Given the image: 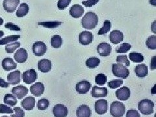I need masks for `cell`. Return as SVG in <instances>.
Listing matches in <instances>:
<instances>
[{
  "label": "cell",
  "instance_id": "37",
  "mask_svg": "<svg viewBox=\"0 0 156 117\" xmlns=\"http://www.w3.org/2000/svg\"><path fill=\"white\" fill-rule=\"evenodd\" d=\"M131 49V45L129 44L128 43H122L120 47L117 48L116 50V52L119 53H126V52H128Z\"/></svg>",
  "mask_w": 156,
  "mask_h": 117
},
{
  "label": "cell",
  "instance_id": "50",
  "mask_svg": "<svg viewBox=\"0 0 156 117\" xmlns=\"http://www.w3.org/2000/svg\"><path fill=\"white\" fill-rule=\"evenodd\" d=\"M150 3L154 6H156V1L155 0H150Z\"/></svg>",
  "mask_w": 156,
  "mask_h": 117
},
{
  "label": "cell",
  "instance_id": "34",
  "mask_svg": "<svg viewBox=\"0 0 156 117\" xmlns=\"http://www.w3.org/2000/svg\"><path fill=\"white\" fill-rule=\"evenodd\" d=\"M111 23L110 22V21L109 20H105L104 22V26L102 27L101 28H100V30L98 31V34L99 35H103L106 34L107 33H108L110 29H111Z\"/></svg>",
  "mask_w": 156,
  "mask_h": 117
},
{
  "label": "cell",
  "instance_id": "5",
  "mask_svg": "<svg viewBox=\"0 0 156 117\" xmlns=\"http://www.w3.org/2000/svg\"><path fill=\"white\" fill-rule=\"evenodd\" d=\"M38 78V74L35 69H29L22 74V80L26 84H31Z\"/></svg>",
  "mask_w": 156,
  "mask_h": 117
},
{
  "label": "cell",
  "instance_id": "36",
  "mask_svg": "<svg viewBox=\"0 0 156 117\" xmlns=\"http://www.w3.org/2000/svg\"><path fill=\"white\" fill-rule=\"evenodd\" d=\"M50 105V101L46 98L40 99L38 101L37 107L39 110H46Z\"/></svg>",
  "mask_w": 156,
  "mask_h": 117
},
{
  "label": "cell",
  "instance_id": "6",
  "mask_svg": "<svg viewBox=\"0 0 156 117\" xmlns=\"http://www.w3.org/2000/svg\"><path fill=\"white\" fill-rule=\"evenodd\" d=\"M47 51V46L42 41H37L33 45V52L35 55L41 57L45 54Z\"/></svg>",
  "mask_w": 156,
  "mask_h": 117
},
{
  "label": "cell",
  "instance_id": "12",
  "mask_svg": "<svg viewBox=\"0 0 156 117\" xmlns=\"http://www.w3.org/2000/svg\"><path fill=\"white\" fill-rule=\"evenodd\" d=\"M93 41V35L89 31H83L79 35V41L82 45H89Z\"/></svg>",
  "mask_w": 156,
  "mask_h": 117
},
{
  "label": "cell",
  "instance_id": "32",
  "mask_svg": "<svg viewBox=\"0 0 156 117\" xmlns=\"http://www.w3.org/2000/svg\"><path fill=\"white\" fill-rule=\"evenodd\" d=\"M20 42H12L8 44L5 47V50L7 53H10L11 54L14 51H15L17 48H19L20 47Z\"/></svg>",
  "mask_w": 156,
  "mask_h": 117
},
{
  "label": "cell",
  "instance_id": "16",
  "mask_svg": "<svg viewBox=\"0 0 156 117\" xmlns=\"http://www.w3.org/2000/svg\"><path fill=\"white\" fill-rule=\"evenodd\" d=\"M12 93L16 96L18 99H22L28 93L27 88L23 85H18L12 89Z\"/></svg>",
  "mask_w": 156,
  "mask_h": 117
},
{
  "label": "cell",
  "instance_id": "35",
  "mask_svg": "<svg viewBox=\"0 0 156 117\" xmlns=\"http://www.w3.org/2000/svg\"><path fill=\"white\" fill-rule=\"evenodd\" d=\"M146 44L150 50H155L156 49V37L152 35L148 38L146 42Z\"/></svg>",
  "mask_w": 156,
  "mask_h": 117
},
{
  "label": "cell",
  "instance_id": "18",
  "mask_svg": "<svg viewBox=\"0 0 156 117\" xmlns=\"http://www.w3.org/2000/svg\"><path fill=\"white\" fill-rule=\"evenodd\" d=\"M44 85L41 82H37L30 87V92L33 95L35 96H41L44 92Z\"/></svg>",
  "mask_w": 156,
  "mask_h": 117
},
{
  "label": "cell",
  "instance_id": "19",
  "mask_svg": "<svg viewBox=\"0 0 156 117\" xmlns=\"http://www.w3.org/2000/svg\"><path fill=\"white\" fill-rule=\"evenodd\" d=\"M22 107L26 111H31L35 106V98L33 96H28L24 98L21 103Z\"/></svg>",
  "mask_w": 156,
  "mask_h": 117
},
{
  "label": "cell",
  "instance_id": "1",
  "mask_svg": "<svg viewBox=\"0 0 156 117\" xmlns=\"http://www.w3.org/2000/svg\"><path fill=\"white\" fill-rule=\"evenodd\" d=\"M81 22L84 28L92 29L95 28L98 23V16L94 12L89 11L82 18Z\"/></svg>",
  "mask_w": 156,
  "mask_h": 117
},
{
  "label": "cell",
  "instance_id": "7",
  "mask_svg": "<svg viewBox=\"0 0 156 117\" xmlns=\"http://www.w3.org/2000/svg\"><path fill=\"white\" fill-rule=\"evenodd\" d=\"M95 111L97 114L102 115L107 113L108 109V103L107 101L104 99H100L95 102L94 105Z\"/></svg>",
  "mask_w": 156,
  "mask_h": 117
},
{
  "label": "cell",
  "instance_id": "8",
  "mask_svg": "<svg viewBox=\"0 0 156 117\" xmlns=\"http://www.w3.org/2000/svg\"><path fill=\"white\" fill-rule=\"evenodd\" d=\"M20 2V0H4L3 3V9L7 12L12 13L16 11Z\"/></svg>",
  "mask_w": 156,
  "mask_h": 117
},
{
  "label": "cell",
  "instance_id": "47",
  "mask_svg": "<svg viewBox=\"0 0 156 117\" xmlns=\"http://www.w3.org/2000/svg\"><path fill=\"white\" fill-rule=\"evenodd\" d=\"M156 68V56H154L152 58L150 62V68L151 70H155Z\"/></svg>",
  "mask_w": 156,
  "mask_h": 117
},
{
  "label": "cell",
  "instance_id": "46",
  "mask_svg": "<svg viewBox=\"0 0 156 117\" xmlns=\"http://www.w3.org/2000/svg\"><path fill=\"white\" fill-rule=\"evenodd\" d=\"M126 117H140V114L135 109H129L127 111Z\"/></svg>",
  "mask_w": 156,
  "mask_h": 117
},
{
  "label": "cell",
  "instance_id": "39",
  "mask_svg": "<svg viewBox=\"0 0 156 117\" xmlns=\"http://www.w3.org/2000/svg\"><path fill=\"white\" fill-rule=\"evenodd\" d=\"M116 62L119 64H124L126 66L130 65V62L126 55H120L116 57Z\"/></svg>",
  "mask_w": 156,
  "mask_h": 117
},
{
  "label": "cell",
  "instance_id": "49",
  "mask_svg": "<svg viewBox=\"0 0 156 117\" xmlns=\"http://www.w3.org/2000/svg\"><path fill=\"white\" fill-rule=\"evenodd\" d=\"M155 23H156V21L155 20L153 22V23L152 24V31H153L154 33H156V31L155 30Z\"/></svg>",
  "mask_w": 156,
  "mask_h": 117
},
{
  "label": "cell",
  "instance_id": "15",
  "mask_svg": "<svg viewBox=\"0 0 156 117\" xmlns=\"http://www.w3.org/2000/svg\"><path fill=\"white\" fill-rule=\"evenodd\" d=\"M7 80L9 84L17 85L21 81V72L17 70L11 72L7 76Z\"/></svg>",
  "mask_w": 156,
  "mask_h": 117
},
{
  "label": "cell",
  "instance_id": "31",
  "mask_svg": "<svg viewBox=\"0 0 156 117\" xmlns=\"http://www.w3.org/2000/svg\"><path fill=\"white\" fill-rule=\"evenodd\" d=\"M129 58L131 61H133V62H136V63L142 62L144 60V57L142 54H140V53H136V52L130 53Z\"/></svg>",
  "mask_w": 156,
  "mask_h": 117
},
{
  "label": "cell",
  "instance_id": "22",
  "mask_svg": "<svg viewBox=\"0 0 156 117\" xmlns=\"http://www.w3.org/2000/svg\"><path fill=\"white\" fill-rule=\"evenodd\" d=\"M108 94V90L106 87H99L94 86L91 91V94L94 98L106 97Z\"/></svg>",
  "mask_w": 156,
  "mask_h": 117
},
{
  "label": "cell",
  "instance_id": "45",
  "mask_svg": "<svg viewBox=\"0 0 156 117\" xmlns=\"http://www.w3.org/2000/svg\"><path fill=\"white\" fill-rule=\"evenodd\" d=\"M100 0H87L82 2V4L86 7H92L99 2Z\"/></svg>",
  "mask_w": 156,
  "mask_h": 117
},
{
  "label": "cell",
  "instance_id": "26",
  "mask_svg": "<svg viewBox=\"0 0 156 117\" xmlns=\"http://www.w3.org/2000/svg\"><path fill=\"white\" fill-rule=\"evenodd\" d=\"M29 11V7L27 4L23 3H21L16 11V16L18 18H22L26 16Z\"/></svg>",
  "mask_w": 156,
  "mask_h": 117
},
{
  "label": "cell",
  "instance_id": "25",
  "mask_svg": "<svg viewBox=\"0 0 156 117\" xmlns=\"http://www.w3.org/2000/svg\"><path fill=\"white\" fill-rule=\"evenodd\" d=\"M135 72L136 76L137 77L140 78L145 77L146 76H147L148 73V66L144 64L136 65L135 68Z\"/></svg>",
  "mask_w": 156,
  "mask_h": 117
},
{
  "label": "cell",
  "instance_id": "3",
  "mask_svg": "<svg viewBox=\"0 0 156 117\" xmlns=\"http://www.w3.org/2000/svg\"><path fill=\"white\" fill-rule=\"evenodd\" d=\"M125 105L119 101H115L111 104L110 113L113 117H122L125 113Z\"/></svg>",
  "mask_w": 156,
  "mask_h": 117
},
{
  "label": "cell",
  "instance_id": "48",
  "mask_svg": "<svg viewBox=\"0 0 156 117\" xmlns=\"http://www.w3.org/2000/svg\"><path fill=\"white\" fill-rule=\"evenodd\" d=\"M9 87V83L5 81L2 78L0 77V87L2 88H8Z\"/></svg>",
  "mask_w": 156,
  "mask_h": 117
},
{
  "label": "cell",
  "instance_id": "2",
  "mask_svg": "<svg viewBox=\"0 0 156 117\" xmlns=\"http://www.w3.org/2000/svg\"><path fill=\"white\" fill-rule=\"evenodd\" d=\"M154 102L149 99H143L139 102L138 109L143 115H150L154 113Z\"/></svg>",
  "mask_w": 156,
  "mask_h": 117
},
{
  "label": "cell",
  "instance_id": "11",
  "mask_svg": "<svg viewBox=\"0 0 156 117\" xmlns=\"http://www.w3.org/2000/svg\"><path fill=\"white\" fill-rule=\"evenodd\" d=\"M53 114L55 117H66L68 109L64 105L57 104L53 108Z\"/></svg>",
  "mask_w": 156,
  "mask_h": 117
},
{
  "label": "cell",
  "instance_id": "53",
  "mask_svg": "<svg viewBox=\"0 0 156 117\" xmlns=\"http://www.w3.org/2000/svg\"><path fill=\"white\" fill-rule=\"evenodd\" d=\"M2 117H9V116H2Z\"/></svg>",
  "mask_w": 156,
  "mask_h": 117
},
{
  "label": "cell",
  "instance_id": "21",
  "mask_svg": "<svg viewBox=\"0 0 156 117\" xmlns=\"http://www.w3.org/2000/svg\"><path fill=\"white\" fill-rule=\"evenodd\" d=\"M69 12L70 16L74 18H79L83 14L84 9L83 7H81L80 5L75 4L70 7Z\"/></svg>",
  "mask_w": 156,
  "mask_h": 117
},
{
  "label": "cell",
  "instance_id": "23",
  "mask_svg": "<svg viewBox=\"0 0 156 117\" xmlns=\"http://www.w3.org/2000/svg\"><path fill=\"white\" fill-rule=\"evenodd\" d=\"M91 109L90 107L86 105H82L77 108L76 111V115L77 117H90Z\"/></svg>",
  "mask_w": 156,
  "mask_h": 117
},
{
  "label": "cell",
  "instance_id": "13",
  "mask_svg": "<svg viewBox=\"0 0 156 117\" xmlns=\"http://www.w3.org/2000/svg\"><path fill=\"white\" fill-rule=\"evenodd\" d=\"M131 95V91L128 87H123L116 91V96L120 100H128Z\"/></svg>",
  "mask_w": 156,
  "mask_h": 117
},
{
  "label": "cell",
  "instance_id": "4",
  "mask_svg": "<svg viewBox=\"0 0 156 117\" xmlns=\"http://www.w3.org/2000/svg\"><path fill=\"white\" fill-rule=\"evenodd\" d=\"M112 72L115 76L126 79L129 76V70L122 64H113L112 65Z\"/></svg>",
  "mask_w": 156,
  "mask_h": 117
},
{
  "label": "cell",
  "instance_id": "29",
  "mask_svg": "<svg viewBox=\"0 0 156 117\" xmlns=\"http://www.w3.org/2000/svg\"><path fill=\"white\" fill-rule=\"evenodd\" d=\"M62 44V39L59 35L53 36L51 39V45L53 48H59Z\"/></svg>",
  "mask_w": 156,
  "mask_h": 117
},
{
  "label": "cell",
  "instance_id": "17",
  "mask_svg": "<svg viewBox=\"0 0 156 117\" xmlns=\"http://www.w3.org/2000/svg\"><path fill=\"white\" fill-rule=\"evenodd\" d=\"M52 67V64L50 60L44 58L38 61V68L42 73H47L49 72Z\"/></svg>",
  "mask_w": 156,
  "mask_h": 117
},
{
  "label": "cell",
  "instance_id": "40",
  "mask_svg": "<svg viewBox=\"0 0 156 117\" xmlns=\"http://www.w3.org/2000/svg\"><path fill=\"white\" fill-rule=\"evenodd\" d=\"M122 84H123V81L122 80H115L113 81H110L108 83V86L110 89H116V88L120 87Z\"/></svg>",
  "mask_w": 156,
  "mask_h": 117
},
{
  "label": "cell",
  "instance_id": "44",
  "mask_svg": "<svg viewBox=\"0 0 156 117\" xmlns=\"http://www.w3.org/2000/svg\"><path fill=\"white\" fill-rule=\"evenodd\" d=\"M5 27H6L7 29H10L11 31H20L21 29L19 26H16V24H14L12 23H7L5 25Z\"/></svg>",
  "mask_w": 156,
  "mask_h": 117
},
{
  "label": "cell",
  "instance_id": "24",
  "mask_svg": "<svg viewBox=\"0 0 156 117\" xmlns=\"http://www.w3.org/2000/svg\"><path fill=\"white\" fill-rule=\"evenodd\" d=\"M2 65L3 69L6 71H10L11 70L16 69L17 67V65L14 62L13 59L11 57L5 58L2 61Z\"/></svg>",
  "mask_w": 156,
  "mask_h": 117
},
{
  "label": "cell",
  "instance_id": "10",
  "mask_svg": "<svg viewBox=\"0 0 156 117\" xmlns=\"http://www.w3.org/2000/svg\"><path fill=\"white\" fill-rule=\"evenodd\" d=\"M91 88V83L89 81H81L76 86V90L79 94H84L89 92Z\"/></svg>",
  "mask_w": 156,
  "mask_h": 117
},
{
  "label": "cell",
  "instance_id": "27",
  "mask_svg": "<svg viewBox=\"0 0 156 117\" xmlns=\"http://www.w3.org/2000/svg\"><path fill=\"white\" fill-rule=\"evenodd\" d=\"M3 101L4 103L11 106L14 107L17 104V100L16 98V96L12 95L11 94H7L3 98Z\"/></svg>",
  "mask_w": 156,
  "mask_h": 117
},
{
  "label": "cell",
  "instance_id": "38",
  "mask_svg": "<svg viewBox=\"0 0 156 117\" xmlns=\"http://www.w3.org/2000/svg\"><path fill=\"white\" fill-rule=\"evenodd\" d=\"M107 76L104 75L102 73H100V74H98L96 77H95V82L97 85H104L107 82Z\"/></svg>",
  "mask_w": 156,
  "mask_h": 117
},
{
  "label": "cell",
  "instance_id": "14",
  "mask_svg": "<svg viewBox=\"0 0 156 117\" xmlns=\"http://www.w3.org/2000/svg\"><path fill=\"white\" fill-rule=\"evenodd\" d=\"M109 40L113 44H118L124 40V35L119 30H113L109 34Z\"/></svg>",
  "mask_w": 156,
  "mask_h": 117
},
{
  "label": "cell",
  "instance_id": "30",
  "mask_svg": "<svg viewBox=\"0 0 156 117\" xmlns=\"http://www.w3.org/2000/svg\"><path fill=\"white\" fill-rule=\"evenodd\" d=\"M20 35H11V36H8L5 38H3L2 39H0V45H5L7 44L8 43L10 42H15L17 40L20 38Z\"/></svg>",
  "mask_w": 156,
  "mask_h": 117
},
{
  "label": "cell",
  "instance_id": "28",
  "mask_svg": "<svg viewBox=\"0 0 156 117\" xmlns=\"http://www.w3.org/2000/svg\"><path fill=\"white\" fill-rule=\"evenodd\" d=\"M86 66L90 68H94L98 66L100 64V59L98 57H92L86 61Z\"/></svg>",
  "mask_w": 156,
  "mask_h": 117
},
{
  "label": "cell",
  "instance_id": "42",
  "mask_svg": "<svg viewBox=\"0 0 156 117\" xmlns=\"http://www.w3.org/2000/svg\"><path fill=\"white\" fill-rule=\"evenodd\" d=\"M14 112L11 107L4 104H0V114H12Z\"/></svg>",
  "mask_w": 156,
  "mask_h": 117
},
{
  "label": "cell",
  "instance_id": "43",
  "mask_svg": "<svg viewBox=\"0 0 156 117\" xmlns=\"http://www.w3.org/2000/svg\"><path fill=\"white\" fill-rule=\"evenodd\" d=\"M13 111L15 112V114L11 115V117H24L25 116V113H24V111L21 109L20 107H16L13 109Z\"/></svg>",
  "mask_w": 156,
  "mask_h": 117
},
{
  "label": "cell",
  "instance_id": "33",
  "mask_svg": "<svg viewBox=\"0 0 156 117\" xmlns=\"http://www.w3.org/2000/svg\"><path fill=\"white\" fill-rule=\"evenodd\" d=\"M62 22H38L39 26H42L47 28H56L61 26Z\"/></svg>",
  "mask_w": 156,
  "mask_h": 117
},
{
  "label": "cell",
  "instance_id": "41",
  "mask_svg": "<svg viewBox=\"0 0 156 117\" xmlns=\"http://www.w3.org/2000/svg\"><path fill=\"white\" fill-rule=\"evenodd\" d=\"M72 0H58L57 7L59 10H64L69 5Z\"/></svg>",
  "mask_w": 156,
  "mask_h": 117
},
{
  "label": "cell",
  "instance_id": "51",
  "mask_svg": "<svg viewBox=\"0 0 156 117\" xmlns=\"http://www.w3.org/2000/svg\"><path fill=\"white\" fill-rule=\"evenodd\" d=\"M3 24V19L0 17V26H2Z\"/></svg>",
  "mask_w": 156,
  "mask_h": 117
},
{
  "label": "cell",
  "instance_id": "52",
  "mask_svg": "<svg viewBox=\"0 0 156 117\" xmlns=\"http://www.w3.org/2000/svg\"><path fill=\"white\" fill-rule=\"evenodd\" d=\"M4 35V32L3 31H0V38L3 37Z\"/></svg>",
  "mask_w": 156,
  "mask_h": 117
},
{
  "label": "cell",
  "instance_id": "9",
  "mask_svg": "<svg viewBox=\"0 0 156 117\" xmlns=\"http://www.w3.org/2000/svg\"><path fill=\"white\" fill-rule=\"evenodd\" d=\"M97 52L101 57H107L111 52V46L109 43L103 42L97 46Z\"/></svg>",
  "mask_w": 156,
  "mask_h": 117
},
{
  "label": "cell",
  "instance_id": "20",
  "mask_svg": "<svg viewBox=\"0 0 156 117\" xmlns=\"http://www.w3.org/2000/svg\"><path fill=\"white\" fill-rule=\"evenodd\" d=\"M14 58L18 63L25 62L27 59V52L23 48H20L14 54Z\"/></svg>",
  "mask_w": 156,
  "mask_h": 117
}]
</instances>
